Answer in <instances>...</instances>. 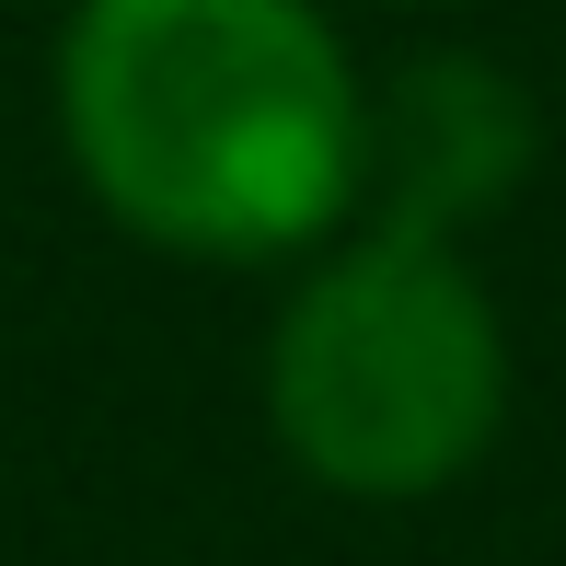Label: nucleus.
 Listing matches in <instances>:
<instances>
[{"label": "nucleus", "mask_w": 566, "mask_h": 566, "mask_svg": "<svg viewBox=\"0 0 566 566\" xmlns=\"http://www.w3.org/2000/svg\"><path fill=\"white\" fill-rule=\"evenodd\" d=\"M358 105L313 0H82L59 46V127L105 220L209 266H277L358 209Z\"/></svg>", "instance_id": "obj_1"}, {"label": "nucleus", "mask_w": 566, "mask_h": 566, "mask_svg": "<svg viewBox=\"0 0 566 566\" xmlns=\"http://www.w3.org/2000/svg\"><path fill=\"white\" fill-rule=\"evenodd\" d=\"M509 324L440 231L370 220L266 336V428L313 485L370 509L440 497L497 451Z\"/></svg>", "instance_id": "obj_2"}, {"label": "nucleus", "mask_w": 566, "mask_h": 566, "mask_svg": "<svg viewBox=\"0 0 566 566\" xmlns=\"http://www.w3.org/2000/svg\"><path fill=\"white\" fill-rule=\"evenodd\" d=\"M532 150H544V127H532V93L509 82L497 59H405L394 82L358 105V197H370V220L394 231H474L497 220L509 197H521Z\"/></svg>", "instance_id": "obj_3"}]
</instances>
